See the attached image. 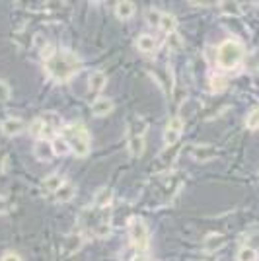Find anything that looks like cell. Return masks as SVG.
<instances>
[{
    "instance_id": "1",
    "label": "cell",
    "mask_w": 259,
    "mask_h": 261,
    "mask_svg": "<svg viewBox=\"0 0 259 261\" xmlns=\"http://www.w3.org/2000/svg\"><path fill=\"white\" fill-rule=\"evenodd\" d=\"M45 70L57 82H66L80 70V59L70 51H55L45 59Z\"/></svg>"
},
{
    "instance_id": "21",
    "label": "cell",
    "mask_w": 259,
    "mask_h": 261,
    "mask_svg": "<svg viewBox=\"0 0 259 261\" xmlns=\"http://www.w3.org/2000/svg\"><path fill=\"white\" fill-rule=\"evenodd\" d=\"M168 45H170V49H172V51H182V49H184V39L173 32V33L168 35Z\"/></svg>"
},
{
    "instance_id": "4",
    "label": "cell",
    "mask_w": 259,
    "mask_h": 261,
    "mask_svg": "<svg viewBox=\"0 0 259 261\" xmlns=\"http://www.w3.org/2000/svg\"><path fill=\"white\" fill-rule=\"evenodd\" d=\"M129 236L131 242L135 244V248L139 251H146L148 250V242H150V236H148V228L144 224V220L141 218H133L129 222Z\"/></svg>"
},
{
    "instance_id": "25",
    "label": "cell",
    "mask_w": 259,
    "mask_h": 261,
    "mask_svg": "<svg viewBox=\"0 0 259 261\" xmlns=\"http://www.w3.org/2000/svg\"><path fill=\"white\" fill-rule=\"evenodd\" d=\"M226 78L224 76H213L211 80V88H213V92H222L224 88H226Z\"/></svg>"
},
{
    "instance_id": "3",
    "label": "cell",
    "mask_w": 259,
    "mask_h": 261,
    "mask_svg": "<svg viewBox=\"0 0 259 261\" xmlns=\"http://www.w3.org/2000/svg\"><path fill=\"white\" fill-rule=\"evenodd\" d=\"M63 137L66 139V142L70 144V150L78 156L84 158L90 154V135L84 129V125H70L63 129Z\"/></svg>"
},
{
    "instance_id": "13",
    "label": "cell",
    "mask_w": 259,
    "mask_h": 261,
    "mask_svg": "<svg viewBox=\"0 0 259 261\" xmlns=\"http://www.w3.org/2000/svg\"><path fill=\"white\" fill-rule=\"evenodd\" d=\"M127 146H129L131 156H133V158H139V156H142V152H144V137H141V135H131Z\"/></svg>"
},
{
    "instance_id": "2",
    "label": "cell",
    "mask_w": 259,
    "mask_h": 261,
    "mask_svg": "<svg viewBox=\"0 0 259 261\" xmlns=\"http://www.w3.org/2000/svg\"><path fill=\"white\" fill-rule=\"evenodd\" d=\"M244 59V45L234 39H226L224 43H220V47L216 49V65L220 68L232 70L236 68Z\"/></svg>"
},
{
    "instance_id": "23",
    "label": "cell",
    "mask_w": 259,
    "mask_h": 261,
    "mask_svg": "<svg viewBox=\"0 0 259 261\" xmlns=\"http://www.w3.org/2000/svg\"><path fill=\"white\" fill-rule=\"evenodd\" d=\"M179 137H182V133H177V130H172V129L164 130V142H166L168 146H172V144H177Z\"/></svg>"
},
{
    "instance_id": "15",
    "label": "cell",
    "mask_w": 259,
    "mask_h": 261,
    "mask_svg": "<svg viewBox=\"0 0 259 261\" xmlns=\"http://www.w3.org/2000/svg\"><path fill=\"white\" fill-rule=\"evenodd\" d=\"M65 184V177L61 174H51V175H47L43 179V184H41V187H43L45 191H51V193H55L61 185Z\"/></svg>"
},
{
    "instance_id": "11",
    "label": "cell",
    "mask_w": 259,
    "mask_h": 261,
    "mask_svg": "<svg viewBox=\"0 0 259 261\" xmlns=\"http://www.w3.org/2000/svg\"><path fill=\"white\" fill-rule=\"evenodd\" d=\"M216 156H218V150L213 148V146H209V144H199V146H195L193 148V158L195 160H199V162H203V160H215Z\"/></svg>"
},
{
    "instance_id": "7",
    "label": "cell",
    "mask_w": 259,
    "mask_h": 261,
    "mask_svg": "<svg viewBox=\"0 0 259 261\" xmlns=\"http://www.w3.org/2000/svg\"><path fill=\"white\" fill-rule=\"evenodd\" d=\"M33 156H35L37 160H41V162H49V160L55 156L51 142L49 141H37L35 142V146H33Z\"/></svg>"
},
{
    "instance_id": "29",
    "label": "cell",
    "mask_w": 259,
    "mask_h": 261,
    "mask_svg": "<svg viewBox=\"0 0 259 261\" xmlns=\"http://www.w3.org/2000/svg\"><path fill=\"white\" fill-rule=\"evenodd\" d=\"M96 236H99V238H106V236H109V232H111V228H109L108 222H101L99 226H96Z\"/></svg>"
},
{
    "instance_id": "34",
    "label": "cell",
    "mask_w": 259,
    "mask_h": 261,
    "mask_svg": "<svg viewBox=\"0 0 259 261\" xmlns=\"http://www.w3.org/2000/svg\"><path fill=\"white\" fill-rule=\"evenodd\" d=\"M146 261H154V259H146Z\"/></svg>"
},
{
    "instance_id": "20",
    "label": "cell",
    "mask_w": 259,
    "mask_h": 261,
    "mask_svg": "<svg viewBox=\"0 0 259 261\" xmlns=\"http://www.w3.org/2000/svg\"><path fill=\"white\" fill-rule=\"evenodd\" d=\"M80 246H82V238H80V236H76V234L68 236V240H66V251H68V253L78 251L80 250Z\"/></svg>"
},
{
    "instance_id": "31",
    "label": "cell",
    "mask_w": 259,
    "mask_h": 261,
    "mask_svg": "<svg viewBox=\"0 0 259 261\" xmlns=\"http://www.w3.org/2000/svg\"><path fill=\"white\" fill-rule=\"evenodd\" d=\"M248 248H251V250H259V234H253V236H249L248 240Z\"/></svg>"
},
{
    "instance_id": "30",
    "label": "cell",
    "mask_w": 259,
    "mask_h": 261,
    "mask_svg": "<svg viewBox=\"0 0 259 261\" xmlns=\"http://www.w3.org/2000/svg\"><path fill=\"white\" fill-rule=\"evenodd\" d=\"M30 129H32V135L39 137V135H41V129H43V119H41V117H39V119H35L32 123V127H30Z\"/></svg>"
},
{
    "instance_id": "16",
    "label": "cell",
    "mask_w": 259,
    "mask_h": 261,
    "mask_svg": "<svg viewBox=\"0 0 259 261\" xmlns=\"http://www.w3.org/2000/svg\"><path fill=\"white\" fill-rule=\"evenodd\" d=\"M51 146H53V154L55 156H66L70 152V144L66 142L65 137H55L51 141Z\"/></svg>"
},
{
    "instance_id": "28",
    "label": "cell",
    "mask_w": 259,
    "mask_h": 261,
    "mask_svg": "<svg viewBox=\"0 0 259 261\" xmlns=\"http://www.w3.org/2000/svg\"><path fill=\"white\" fill-rule=\"evenodd\" d=\"M220 8H222V12H226V14H232V16L240 14V6H238L236 2H224Z\"/></svg>"
},
{
    "instance_id": "33",
    "label": "cell",
    "mask_w": 259,
    "mask_h": 261,
    "mask_svg": "<svg viewBox=\"0 0 259 261\" xmlns=\"http://www.w3.org/2000/svg\"><path fill=\"white\" fill-rule=\"evenodd\" d=\"M0 174H4V158L0 156Z\"/></svg>"
},
{
    "instance_id": "24",
    "label": "cell",
    "mask_w": 259,
    "mask_h": 261,
    "mask_svg": "<svg viewBox=\"0 0 259 261\" xmlns=\"http://www.w3.org/2000/svg\"><path fill=\"white\" fill-rule=\"evenodd\" d=\"M246 127L248 129H259V108L255 111H251L246 119Z\"/></svg>"
},
{
    "instance_id": "19",
    "label": "cell",
    "mask_w": 259,
    "mask_h": 261,
    "mask_svg": "<svg viewBox=\"0 0 259 261\" xmlns=\"http://www.w3.org/2000/svg\"><path fill=\"white\" fill-rule=\"evenodd\" d=\"M255 259H257V251L248 248V246L240 248L236 253V261H255Z\"/></svg>"
},
{
    "instance_id": "18",
    "label": "cell",
    "mask_w": 259,
    "mask_h": 261,
    "mask_svg": "<svg viewBox=\"0 0 259 261\" xmlns=\"http://www.w3.org/2000/svg\"><path fill=\"white\" fill-rule=\"evenodd\" d=\"M162 32H166L168 35L170 33L175 32V28H177V20H175V16L173 14H162V18H160V25H158Z\"/></svg>"
},
{
    "instance_id": "10",
    "label": "cell",
    "mask_w": 259,
    "mask_h": 261,
    "mask_svg": "<svg viewBox=\"0 0 259 261\" xmlns=\"http://www.w3.org/2000/svg\"><path fill=\"white\" fill-rule=\"evenodd\" d=\"M106 84H108V74L101 72V70H97V72H92L88 88H90L92 94H99V92L106 88Z\"/></svg>"
},
{
    "instance_id": "14",
    "label": "cell",
    "mask_w": 259,
    "mask_h": 261,
    "mask_svg": "<svg viewBox=\"0 0 259 261\" xmlns=\"http://www.w3.org/2000/svg\"><path fill=\"white\" fill-rule=\"evenodd\" d=\"M137 47H139V51H142V53H152V51H156L158 41H156V37L144 33V35H141V37L137 39Z\"/></svg>"
},
{
    "instance_id": "26",
    "label": "cell",
    "mask_w": 259,
    "mask_h": 261,
    "mask_svg": "<svg viewBox=\"0 0 259 261\" xmlns=\"http://www.w3.org/2000/svg\"><path fill=\"white\" fill-rule=\"evenodd\" d=\"M185 127V121L182 119V117H172L170 119V123H168V129H172V130H177V133H182Z\"/></svg>"
},
{
    "instance_id": "17",
    "label": "cell",
    "mask_w": 259,
    "mask_h": 261,
    "mask_svg": "<svg viewBox=\"0 0 259 261\" xmlns=\"http://www.w3.org/2000/svg\"><path fill=\"white\" fill-rule=\"evenodd\" d=\"M111 199H113V191L109 187H101L96 193V197H94V205L96 207H108L111 203Z\"/></svg>"
},
{
    "instance_id": "12",
    "label": "cell",
    "mask_w": 259,
    "mask_h": 261,
    "mask_svg": "<svg viewBox=\"0 0 259 261\" xmlns=\"http://www.w3.org/2000/svg\"><path fill=\"white\" fill-rule=\"evenodd\" d=\"M135 12H137V6L133 2H117L115 4V16L119 20H129L135 16Z\"/></svg>"
},
{
    "instance_id": "6",
    "label": "cell",
    "mask_w": 259,
    "mask_h": 261,
    "mask_svg": "<svg viewBox=\"0 0 259 261\" xmlns=\"http://www.w3.org/2000/svg\"><path fill=\"white\" fill-rule=\"evenodd\" d=\"M224 244H226V236L213 232V234H209L205 238V242H203V250H205L206 253H215V251L220 250Z\"/></svg>"
},
{
    "instance_id": "27",
    "label": "cell",
    "mask_w": 259,
    "mask_h": 261,
    "mask_svg": "<svg viewBox=\"0 0 259 261\" xmlns=\"http://www.w3.org/2000/svg\"><path fill=\"white\" fill-rule=\"evenodd\" d=\"M12 96V90L10 86L4 82V80H0V101H8Z\"/></svg>"
},
{
    "instance_id": "5",
    "label": "cell",
    "mask_w": 259,
    "mask_h": 261,
    "mask_svg": "<svg viewBox=\"0 0 259 261\" xmlns=\"http://www.w3.org/2000/svg\"><path fill=\"white\" fill-rule=\"evenodd\" d=\"M0 129H2V133H4L6 137H16V135L23 133V129H25V123H23L22 119H16V117H8V119L2 121Z\"/></svg>"
},
{
    "instance_id": "32",
    "label": "cell",
    "mask_w": 259,
    "mask_h": 261,
    "mask_svg": "<svg viewBox=\"0 0 259 261\" xmlns=\"http://www.w3.org/2000/svg\"><path fill=\"white\" fill-rule=\"evenodd\" d=\"M2 261H22V257L16 251H8V253L2 255Z\"/></svg>"
},
{
    "instance_id": "9",
    "label": "cell",
    "mask_w": 259,
    "mask_h": 261,
    "mask_svg": "<svg viewBox=\"0 0 259 261\" xmlns=\"http://www.w3.org/2000/svg\"><path fill=\"white\" fill-rule=\"evenodd\" d=\"M74 195H76V187L70 184V181H65V184L55 191V199H57L59 203H68V201L74 199Z\"/></svg>"
},
{
    "instance_id": "22",
    "label": "cell",
    "mask_w": 259,
    "mask_h": 261,
    "mask_svg": "<svg viewBox=\"0 0 259 261\" xmlns=\"http://www.w3.org/2000/svg\"><path fill=\"white\" fill-rule=\"evenodd\" d=\"M160 18H162V12H158L156 8H150V10L146 12V23L148 25H160Z\"/></svg>"
},
{
    "instance_id": "8",
    "label": "cell",
    "mask_w": 259,
    "mask_h": 261,
    "mask_svg": "<svg viewBox=\"0 0 259 261\" xmlns=\"http://www.w3.org/2000/svg\"><path fill=\"white\" fill-rule=\"evenodd\" d=\"M113 111V101L109 98H96L92 103V113L96 117H106Z\"/></svg>"
}]
</instances>
